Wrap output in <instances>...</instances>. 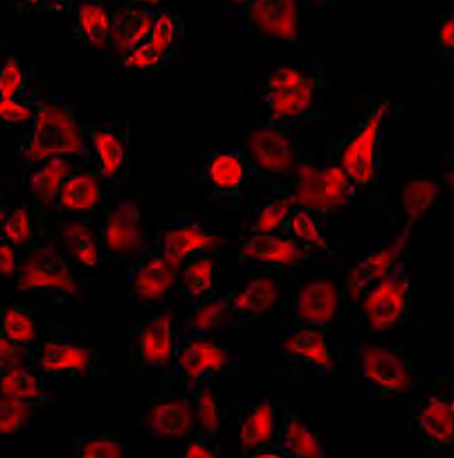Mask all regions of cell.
Wrapping results in <instances>:
<instances>
[{
  "instance_id": "cell-29",
  "label": "cell",
  "mask_w": 454,
  "mask_h": 458,
  "mask_svg": "<svg viewBox=\"0 0 454 458\" xmlns=\"http://www.w3.org/2000/svg\"><path fill=\"white\" fill-rule=\"evenodd\" d=\"M60 250L63 255L82 268L98 266L102 250L98 242V229L85 216L80 218H63L59 222Z\"/></svg>"
},
{
  "instance_id": "cell-9",
  "label": "cell",
  "mask_w": 454,
  "mask_h": 458,
  "mask_svg": "<svg viewBox=\"0 0 454 458\" xmlns=\"http://www.w3.org/2000/svg\"><path fill=\"white\" fill-rule=\"evenodd\" d=\"M361 297V312L371 337L384 340L403 330L413 314V284L407 264L399 260Z\"/></svg>"
},
{
  "instance_id": "cell-22",
  "label": "cell",
  "mask_w": 454,
  "mask_h": 458,
  "mask_svg": "<svg viewBox=\"0 0 454 458\" xmlns=\"http://www.w3.org/2000/svg\"><path fill=\"white\" fill-rule=\"evenodd\" d=\"M71 37L87 50H114L117 11L107 0H75L71 9Z\"/></svg>"
},
{
  "instance_id": "cell-35",
  "label": "cell",
  "mask_w": 454,
  "mask_h": 458,
  "mask_svg": "<svg viewBox=\"0 0 454 458\" xmlns=\"http://www.w3.org/2000/svg\"><path fill=\"white\" fill-rule=\"evenodd\" d=\"M179 289L189 301H204L218 293L215 289V262L210 253L195 255L180 267Z\"/></svg>"
},
{
  "instance_id": "cell-1",
  "label": "cell",
  "mask_w": 454,
  "mask_h": 458,
  "mask_svg": "<svg viewBox=\"0 0 454 458\" xmlns=\"http://www.w3.org/2000/svg\"><path fill=\"white\" fill-rule=\"evenodd\" d=\"M85 122L69 97L42 94L34 119L19 127L13 152L29 169L57 157L73 158L94 169Z\"/></svg>"
},
{
  "instance_id": "cell-25",
  "label": "cell",
  "mask_w": 454,
  "mask_h": 458,
  "mask_svg": "<svg viewBox=\"0 0 454 458\" xmlns=\"http://www.w3.org/2000/svg\"><path fill=\"white\" fill-rule=\"evenodd\" d=\"M280 458H324L320 432L305 422L301 413L291 407L280 409L275 442L270 446Z\"/></svg>"
},
{
  "instance_id": "cell-36",
  "label": "cell",
  "mask_w": 454,
  "mask_h": 458,
  "mask_svg": "<svg viewBox=\"0 0 454 458\" xmlns=\"http://www.w3.org/2000/svg\"><path fill=\"white\" fill-rule=\"evenodd\" d=\"M185 394L190 398L191 409L200 434L218 438L222 415L218 407V392L210 380H185Z\"/></svg>"
},
{
  "instance_id": "cell-2",
  "label": "cell",
  "mask_w": 454,
  "mask_h": 458,
  "mask_svg": "<svg viewBox=\"0 0 454 458\" xmlns=\"http://www.w3.org/2000/svg\"><path fill=\"white\" fill-rule=\"evenodd\" d=\"M326 71L320 59L307 65L280 62L266 75L260 102L270 125L297 127L320 121Z\"/></svg>"
},
{
  "instance_id": "cell-14",
  "label": "cell",
  "mask_w": 454,
  "mask_h": 458,
  "mask_svg": "<svg viewBox=\"0 0 454 458\" xmlns=\"http://www.w3.org/2000/svg\"><path fill=\"white\" fill-rule=\"evenodd\" d=\"M122 267L129 293L147 307L167 303L173 290L179 287V268L172 266L154 243L145 245Z\"/></svg>"
},
{
  "instance_id": "cell-44",
  "label": "cell",
  "mask_w": 454,
  "mask_h": 458,
  "mask_svg": "<svg viewBox=\"0 0 454 458\" xmlns=\"http://www.w3.org/2000/svg\"><path fill=\"white\" fill-rule=\"evenodd\" d=\"M44 409V405L0 397V437L24 432Z\"/></svg>"
},
{
  "instance_id": "cell-52",
  "label": "cell",
  "mask_w": 454,
  "mask_h": 458,
  "mask_svg": "<svg viewBox=\"0 0 454 458\" xmlns=\"http://www.w3.org/2000/svg\"><path fill=\"white\" fill-rule=\"evenodd\" d=\"M340 2L341 0H301L303 7L313 13H323L330 9H335L336 5H340Z\"/></svg>"
},
{
  "instance_id": "cell-18",
  "label": "cell",
  "mask_w": 454,
  "mask_h": 458,
  "mask_svg": "<svg viewBox=\"0 0 454 458\" xmlns=\"http://www.w3.org/2000/svg\"><path fill=\"white\" fill-rule=\"evenodd\" d=\"M315 262L308 249L288 237L285 232L248 233L239 250L240 272L290 270Z\"/></svg>"
},
{
  "instance_id": "cell-5",
  "label": "cell",
  "mask_w": 454,
  "mask_h": 458,
  "mask_svg": "<svg viewBox=\"0 0 454 458\" xmlns=\"http://www.w3.org/2000/svg\"><path fill=\"white\" fill-rule=\"evenodd\" d=\"M391 100L374 98L353 129L336 137L324 158L347 172L359 189L374 187L383 169V129Z\"/></svg>"
},
{
  "instance_id": "cell-10",
  "label": "cell",
  "mask_w": 454,
  "mask_h": 458,
  "mask_svg": "<svg viewBox=\"0 0 454 458\" xmlns=\"http://www.w3.org/2000/svg\"><path fill=\"white\" fill-rule=\"evenodd\" d=\"M351 370L361 388L376 400L403 397L416 386L415 362L395 350L353 347Z\"/></svg>"
},
{
  "instance_id": "cell-20",
  "label": "cell",
  "mask_w": 454,
  "mask_h": 458,
  "mask_svg": "<svg viewBox=\"0 0 454 458\" xmlns=\"http://www.w3.org/2000/svg\"><path fill=\"white\" fill-rule=\"evenodd\" d=\"M220 243L215 232L195 218L180 217L156 224L154 247L177 268L195 255L215 252Z\"/></svg>"
},
{
  "instance_id": "cell-41",
  "label": "cell",
  "mask_w": 454,
  "mask_h": 458,
  "mask_svg": "<svg viewBox=\"0 0 454 458\" xmlns=\"http://www.w3.org/2000/svg\"><path fill=\"white\" fill-rule=\"evenodd\" d=\"M324 227L320 224V220L315 217L311 212L299 208V207H290L287 218L283 222V229L288 237L293 241L298 242L301 247L305 249H318L330 252V243L324 237Z\"/></svg>"
},
{
  "instance_id": "cell-3",
  "label": "cell",
  "mask_w": 454,
  "mask_h": 458,
  "mask_svg": "<svg viewBox=\"0 0 454 458\" xmlns=\"http://www.w3.org/2000/svg\"><path fill=\"white\" fill-rule=\"evenodd\" d=\"M272 193L285 197L293 207L308 210L328 229L335 214L348 210L358 200L361 189L335 162L318 160L313 152H303L290 179Z\"/></svg>"
},
{
  "instance_id": "cell-53",
  "label": "cell",
  "mask_w": 454,
  "mask_h": 458,
  "mask_svg": "<svg viewBox=\"0 0 454 458\" xmlns=\"http://www.w3.org/2000/svg\"><path fill=\"white\" fill-rule=\"evenodd\" d=\"M120 7H137V9H158L164 0H119Z\"/></svg>"
},
{
  "instance_id": "cell-4",
  "label": "cell",
  "mask_w": 454,
  "mask_h": 458,
  "mask_svg": "<svg viewBox=\"0 0 454 458\" xmlns=\"http://www.w3.org/2000/svg\"><path fill=\"white\" fill-rule=\"evenodd\" d=\"M189 332V320L167 303L148 307V312L122 330V352L133 377L158 378L167 372L180 340Z\"/></svg>"
},
{
  "instance_id": "cell-21",
  "label": "cell",
  "mask_w": 454,
  "mask_h": 458,
  "mask_svg": "<svg viewBox=\"0 0 454 458\" xmlns=\"http://www.w3.org/2000/svg\"><path fill=\"white\" fill-rule=\"evenodd\" d=\"M241 13L266 38L295 47L301 46V0H253Z\"/></svg>"
},
{
  "instance_id": "cell-51",
  "label": "cell",
  "mask_w": 454,
  "mask_h": 458,
  "mask_svg": "<svg viewBox=\"0 0 454 458\" xmlns=\"http://www.w3.org/2000/svg\"><path fill=\"white\" fill-rule=\"evenodd\" d=\"M2 5L13 7L21 13H40V4L38 0H0Z\"/></svg>"
},
{
  "instance_id": "cell-38",
  "label": "cell",
  "mask_w": 454,
  "mask_h": 458,
  "mask_svg": "<svg viewBox=\"0 0 454 458\" xmlns=\"http://www.w3.org/2000/svg\"><path fill=\"white\" fill-rule=\"evenodd\" d=\"M291 204L278 193L265 192L250 206L243 225L248 233H273L283 229Z\"/></svg>"
},
{
  "instance_id": "cell-12",
  "label": "cell",
  "mask_w": 454,
  "mask_h": 458,
  "mask_svg": "<svg viewBox=\"0 0 454 458\" xmlns=\"http://www.w3.org/2000/svg\"><path fill=\"white\" fill-rule=\"evenodd\" d=\"M241 355L237 350L216 344L214 337L187 332L175 349L165 372L168 382L228 378L239 372Z\"/></svg>"
},
{
  "instance_id": "cell-45",
  "label": "cell",
  "mask_w": 454,
  "mask_h": 458,
  "mask_svg": "<svg viewBox=\"0 0 454 458\" xmlns=\"http://www.w3.org/2000/svg\"><path fill=\"white\" fill-rule=\"evenodd\" d=\"M30 89L27 71L15 54L0 59V97L15 96Z\"/></svg>"
},
{
  "instance_id": "cell-30",
  "label": "cell",
  "mask_w": 454,
  "mask_h": 458,
  "mask_svg": "<svg viewBox=\"0 0 454 458\" xmlns=\"http://www.w3.org/2000/svg\"><path fill=\"white\" fill-rule=\"evenodd\" d=\"M46 380L44 375L37 374L25 363L0 367V397L46 407L52 400Z\"/></svg>"
},
{
  "instance_id": "cell-34",
  "label": "cell",
  "mask_w": 454,
  "mask_h": 458,
  "mask_svg": "<svg viewBox=\"0 0 454 458\" xmlns=\"http://www.w3.org/2000/svg\"><path fill=\"white\" fill-rule=\"evenodd\" d=\"M156 9H137L120 7L115 22V42L114 50L119 59L130 48L145 44L152 32Z\"/></svg>"
},
{
  "instance_id": "cell-24",
  "label": "cell",
  "mask_w": 454,
  "mask_h": 458,
  "mask_svg": "<svg viewBox=\"0 0 454 458\" xmlns=\"http://www.w3.org/2000/svg\"><path fill=\"white\" fill-rule=\"evenodd\" d=\"M107 192L96 170L79 167L60 183L55 210L87 217L107 206Z\"/></svg>"
},
{
  "instance_id": "cell-32",
  "label": "cell",
  "mask_w": 454,
  "mask_h": 458,
  "mask_svg": "<svg viewBox=\"0 0 454 458\" xmlns=\"http://www.w3.org/2000/svg\"><path fill=\"white\" fill-rule=\"evenodd\" d=\"M40 224L37 225L32 210L25 202L0 200V241L9 242L19 250H25L38 237Z\"/></svg>"
},
{
  "instance_id": "cell-40",
  "label": "cell",
  "mask_w": 454,
  "mask_h": 458,
  "mask_svg": "<svg viewBox=\"0 0 454 458\" xmlns=\"http://www.w3.org/2000/svg\"><path fill=\"white\" fill-rule=\"evenodd\" d=\"M191 315L189 320V332L198 334L205 337H214V334L222 328H227L230 324H235L231 315L228 314L222 293L206 297L204 301H189Z\"/></svg>"
},
{
  "instance_id": "cell-55",
  "label": "cell",
  "mask_w": 454,
  "mask_h": 458,
  "mask_svg": "<svg viewBox=\"0 0 454 458\" xmlns=\"http://www.w3.org/2000/svg\"><path fill=\"white\" fill-rule=\"evenodd\" d=\"M0 200H2V195H0Z\"/></svg>"
},
{
  "instance_id": "cell-23",
  "label": "cell",
  "mask_w": 454,
  "mask_h": 458,
  "mask_svg": "<svg viewBox=\"0 0 454 458\" xmlns=\"http://www.w3.org/2000/svg\"><path fill=\"white\" fill-rule=\"evenodd\" d=\"M282 355L285 362L301 365L320 378L335 375V363L328 345V332L322 328L293 324L290 335L282 344Z\"/></svg>"
},
{
  "instance_id": "cell-27",
  "label": "cell",
  "mask_w": 454,
  "mask_h": 458,
  "mask_svg": "<svg viewBox=\"0 0 454 458\" xmlns=\"http://www.w3.org/2000/svg\"><path fill=\"white\" fill-rule=\"evenodd\" d=\"M338 315V293L328 280H318L299 289L291 301V322L295 326L330 330Z\"/></svg>"
},
{
  "instance_id": "cell-17",
  "label": "cell",
  "mask_w": 454,
  "mask_h": 458,
  "mask_svg": "<svg viewBox=\"0 0 454 458\" xmlns=\"http://www.w3.org/2000/svg\"><path fill=\"white\" fill-rule=\"evenodd\" d=\"M280 409L282 405L272 398L228 403L225 417L237 428L241 457L258 458L275 442Z\"/></svg>"
},
{
  "instance_id": "cell-49",
  "label": "cell",
  "mask_w": 454,
  "mask_h": 458,
  "mask_svg": "<svg viewBox=\"0 0 454 458\" xmlns=\"http://www.w3.org/2000/svg\"><path fill=\"white\" fill-rule=\"evenodd\" d=\"M21 250L9 242L0 241V278L13 280L19 264Z\"/></svg>"
},
{
  "instance_id": "cell-48",
  "label": "cell",
  "mask_w": 454,
  "mask_h": 458,
  "mask_svg": "<svg viewBox=\"0 0 454 458\" xmlns=\"http://www.w3.org/2000/svg\"><path fill=\"white\" fill-rule=\"evenodd\" d=\"M187 445L183 448L181 457L185 458H220L222 446L215 437L210 435H193L185 440Z\"/></svg>"
},
{
  "instance_id": "cell-19",
  "label": "cell",
  "mask_w": 454,
  "mask_h": 458,
  "mask_svg": "<svg viewBox=\"0 0 454 458\" xmlns=\"http://www.w3.org/2000/svg\"><path fill=\"white\" fill-rule=\"evenodd\" d=\"M102 255L123 266L135 253L148 245L144 216L139 204L130 199H119L108 210L107 220L98 227Z\"/></svg>"
},
{
  "instance_id": "cell-37",
  "label": "cell",
  "mask_w": 454,
  "mask_h": 458,
  "mask_svg": "<svg viewBox=\"0 0 454 458\" xmlns=\"http://www.w3.org/2000/svg\"><path fill=\"white\" fill-rule=\"evenodd\" d=\"M0 335L19 345H34L42 335V326L32 307L13 301L0 309Z\"/></svg>"
},
{
  "instance_id": "cell-16",
  "label": "cell",
  "mask_w": 454,
  "mask_h": 458,
  "mask_svg": "<svg viewBox=\"0 0 454 458\" xmlns=\"http://www.w3.org/2000/svg\"><path fill=\"white\" fill-rule=\"evenodd\" d=\"M135 423L137 428L150 438L187 440L200 434L185 390L180 394H173L172 390L158 392L142 405Z\"/></svg>"
},
{
  "instance_id": "cell-28",
  "label": "cell",
  "mask_w": 454,
  "mask_h": 458,
  "mask_svg": "<svg viewBox=\"0 0 454 458\" xmlns=\"http://www.w3.org/2000/svg\"><path fill=\"white\" fill-rule=\"evenodd\" d=\"M409 230H411V224H408L407 229L403 230V233L396 241L366 253L355 266L351 267L348 276V285L353 293H359V295L366 293L383 277H386L391 272V268L399 262L401 252L407 247Z\"/></svg>"
},
{
  "instance_id": "cell-26",
  "label": "cell",
  "mask_w": 454,
  "mask_h": 458,
  "mask_svg": "<svg viewBox=\"0 0 454 458\" xmlns=\"http://www.w3.org/2000/svg\"><path fill=\"white\" fill-rule=\"evenodd\" d=\"M280 287L272 278H251L222 293V301L235 322H253L272 314Z\"/></svg>"
},
{
  "instance_id": "cell-42",
  "label": "cell",
  "mask_w": 454,
  "mask_h": 458,
  "mask_svg": "<svg viewBox=\"0 0 454 458\" xmlns=\"http://www.w3.org/2000/svg\"><path fill=\"white\" fill-rule=\"evenodd\" d=\"M442 187L441 182L416 181L408 183L401 193V204L409 224L430 212L431 207L441 199Z\"/></svg>"
},
{
  "instance_id": "cell-43",
  "label": "cell",
  "mask_w": 454,
  "mask_h": 458,
  "mask_svg": "<svg viewBox=\"0 0 454 458\" xmlns=\"http://www.w3.org/2000/svg\"><path fill=\"white\" fill-rule=\"evenodd\" d=\"M42 94L27 89L15 96L0 97V127H21L32 121Z\"/></svg>"
},
{
  "instance_id": "cell-47",
  "label": "cell",
  "mask_w": 454,
  "mask_h": 458,
  "mask_svg": "<svg viewBox=\"0 0 454 458\" xmlns=\"http://www.w3.org/2000/svg\"><path fill=\"white\" fill-rule=\"evenodd\" d=\"M120 65L123 69L130 71H142V72H152V71H164L167 69V62L158 55L154 48L150 47L147 42L140 44L137 47L130 48L123 55L119 57Z\"/></svg>"
},
{
  "instance_id": "cell-8",
  "label": "cell",
  "mask_w": 454,
  "mask_h": 458,
  "mask_svg": "<svg viewBox=\"0 0 454 458\" xmlns=\"http://www.w3.org/2000/svg\"><path fill=\"white\" fill-rule=\"evenodd\" d=\"M301 140L295 127L264 123L248 139V174L266 192H275L290 179L298 162Z\"/></svg>"
},
{
  "instance_id": "cell-54",
  "label": "cell",
  "mask_w": 454,
  "mask_h": 458,
  "mask_svg": "<svg viewBox=\"0 0 454 458\" xmlns=\"http://www.w3.org/2000/svg\"><path fill=\"white\" fill-rule=\"evenodd\" d=\"M228 4H231L239 13L245 11L248 5H250L253 0H227Z\"/></svg>"
},
{
  "instance_id": "cell-46",
  "label": "cell",
  "mask_w": 454,
  "mask_h": 458,
  "mask_svg": "<svg viewBox=\"0 0 454 458\" xmlns=\"http://www.w3.org/2000/svg\"><path fill=\"white\" fill-rule=\"evenodd\" d=\"M433 52L436 61L444 69L454 67V15L453 13H442L440 22L436 25V32L433 38Z\"/></svg>"
},
{
  "instance_id": "cell-7",
  "label": "cell",
  "mask_w": 454,
  "mask_h": 458,
  "mask_svg": "<svg viewBox=\"0 0 454 458\" xmlns=\"http://www.w3.org/2000/svg\"><path fill=\"white\" fill-rule=\"evenodd\" d=\"M411 438L444 457L454 454V384L444 377L408 403Z\"/></svg>"
},
{
  "instance_id": "cell-39",
  "label": "cell",
  "mask_w": 454,
  "mask_h": 458,
  "mask_svg": "<svg viewBox=\"0 0 454 458\" xmlns=\"http://www.w3.org/2000/svg\"><path fill=\"white\" fill-rule=\"evenodd\" d=\"M77 446L75 458H125L132 457L133 448L120 435L110 432H94L84 430L72 438Z\"/></svg>"
},
{
  "instance_id": "cell-31",
  "label": "cell",
  "mask_w": 454,
  "mask_h": 458,
  "mask_svg": "<svg viewBox=\"0 0 454 458\" xmlns=\"http://www.w3.org/2000/svg\"><path fill=\"white\" fill-rule=\"evenodd\" d=\"M187 25L179 11L158 7L156 11V21L147 44L156 50L168 65L181 54L187 44Z\"/></svg>"
},
{
  "instance_id": "cell-33",
  "label": "cell",
  "mask_w": 454,
  "mask_h": 458,
  "mask_svg": "<svg viewBox=\"0 0 454 458\" xmlns=\"http://www.w3.org/2000/svg\"><path fill=\"white\" fill-rule=\"evenodd\" d=\"M85 167L82 162L73 158H50L34 169L29 177V189L40 207L55 208L60 183L72 170Z\"/></svg>"
},
{
  "instance_id": "cell-50",
  "label": "cell",
  "mask_w": 454,
  "mask_h": 458,
  "mask_svg": "<svg viewBox=\"0 0 454 458\" xmlns=\"http://www.w3.org/2000/svg\"><path fill=\"white\" fill-rule=\"evenodd\" d=\"M75 0H38L40 13L47 15H63L71 13Z\"/></svg>"
},
{
  "instance_id": "cell-13",
  "label": "cell",
  "mask_w": 454,
  "mask_h": 458,
  "mask_svg": "<svg viewBox=\"0 0 454 458\" xmlns=\"http://www.w3.org/2000/svg\"><path fill=\"white\" fill-rule=\"evenodd\" d=\"M104 352L97 345L85 344L71 328H59L54 335L46 338L34 352L37 372L46 378L71 375L94 378L102 372Z\"/></svg>"
},
{
  "instance_id": "cell-11",
  "label": "cell",
  "mask_w": 454,
  "mask_h": 458,
  "mask_svg": "<svg viewBox=\"0 0 454 458\" xmlns=\"http://www.w3.org/2000/svg\"><path fill=\"white\" fill-rule=\"evenodd\" d=\"M94 170L110 193L123 192L132 181V127L129 121L85 122Z\"/></svg>"
},
{
  "instance_id": "cell-15",
  "label": "cell",
  "mask_w": 454,
  "mask_h": 458,
  "mask_svg": "<svg viewBox=\"0 0 454 458\" xmlns=\"http://www.w3.org/2000/svg\"><path fill=\"white\" fill-rule=\"evenodd\" d=\"M247 175L248 157L245 148H214L195 170L191 183L197 189H205L216 202L235 206L241 199Z\"/></svg>"
},
{
  "instance_id": "cell-6",
  "label": "cell",
  "mask_w": 454,
  "mask_h": 458,
  "mask_svg": "<svg viewBox=\"0 0 454 458\" xmlns=\"http://www.w3.org/2000/svg\"><path fill=\"white\" fill-rule=\"evenodd\" d=\"M13 280L15 289L25 293L67 299L80 295L90 278L77 276L59 243L40 227L34 245L21 250Z\"/></svg>"
}]
</instances>
